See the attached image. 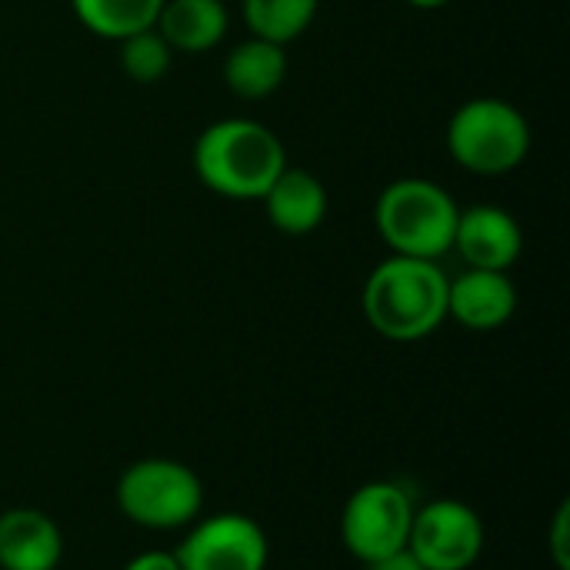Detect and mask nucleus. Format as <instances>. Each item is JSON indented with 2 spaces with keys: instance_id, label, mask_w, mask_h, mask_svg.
<instances>
[{
  "instance_id": "f257e3e1",
  "label": "nucleus",
  "mask_w": 570,
  "mask_h": 570,
  "mask_svg": "<svg viewBox=\"0 0 570 570\" xmlns=\"http://www.w3.org/2000/svg\"><path fill=\"white\" fill-rule=\"evenodd\" d=\"M448 271L438 261L391 254L364 281L361 307L374 334L394 344H414L448 321Z\"/></svg>"
},
{
  "instance_id": "f03ea898",
  "label": "nucleus",
  "mask_w": 570,
  "mask_h": 570,
  "mask_svg": "<svg viewBox=\"0 0 570 570\" xmlns=\"http://www.w3.org/2000/svg\"><path fill=\"white\" fill-rule=\"evenodd\" d=\"M197 180L227 200H261L287 167L284 140L254 117H224L194 140Z\"/></svg>"
},
{
  "instance_id": "7ed1b4c3",
  "label": "nucleus",
  "mask_w": 570,
  "mask_h": 570,
  "mask_svg": "<svg viewBox=\"0 0 570 570\" xmlns=\"http://www.w3.org/2000/svg\"><path fill=\"white\" fill-rule=\"evenodd\" d=\"M458 214V200L438 180L401 177L377 194L374 227L391 254L441 261L444 254H451Z\"/></svg>"
},
{
  "instance_id": "20e7f679",
  "label": "nucleus",
  "mask_w": 570,
  "mask_h": 570,
  "mask_svg": "<svg viewBox=\"0 0 570 570\" xmlns=\"http://www.w3.org/2000/svg\"><path fill=\"white\" fill-rule=\"evenodd\" d=\"M444 144L451 160L468 174L501 177L528 160L531 124L504 97H471L451 114Z\"/></svg>"
},
{
  "instance_id": "39448f33",
  "label": "nucleus",
  "mask_w": 570,
  "mask_h": 570,
  "mask_svg": "<svg viewBox=\"0 0 570 570\" xmlns=\"http://www.w3.org/2000/svg\"><path fill=\"white\" fill-rule=\"evenodd\" d=\"M120 514L144 531L190 528L204 511V484L194 468L174 458H140L117 478Z\"/></svg>"
},
{
  "instance_id": "423d86ee",
  "label": "nucleus",
  "mask_w": 570,
  "mask_h": 570,
  "mask_svg": "<svg viewBox=\"0 0 570 570\" xmlns=\"http://www.w3.org/2000/svg\"><path fill=\"white\" fill-rule=\"evenodd\" d=\"M414 498L397 481L361 484L341 511V541L361 564L381 561L407 548L414 524Z\"/></svg>"
},
{
  "instance_id": "0eeeda50",
  "label": "nucleus",
  "mask_w": 570,
  "mask_h": 570,
  "mask_svg": "<svg viewBox=\"0 0 570 570\" xmlns=\"http://www.w3.org/2000/svg\"><path fill=\"white\" fill-rule=\"evenodd\" d=\"M484 521L471 504L458 498H438L414 511L407 551L424 570H471L484 551Z\"/></svg>"
},
{
  "instance_id": "6e6552de",
  "label": "nucleus",
  "mask_w": 570,
  "mask_h": 570,
  "mask_svg": "<svg viewBox=\"0 0 570 570\" xmlns=\"http://www.w3.org/2000/svg\"><path fill=\"white\" fill-rule=\"evenodd\" d=\"M174 558L180 570H267L271 544L250 514L224 511L194 521Z\"/></svg>"
},
{
  "instance_id": "1a4fd4ad",
  "label": "nucleus",
  "mask_w": 570,
  "mask_h": 570,
  "mask_svg": "<svg viewBox=\"0 0 570 570\" xmlns=\"http://www.w3.org/2000/svg\"><path fill=\"white\" fill-rule=\"evenodd\" d=\"M451 250L478 271H511L524 254V227L498 204L461 207Z\"/></svg>"
},
{
  "instance_id": "9d476101",
  "label": "nucleus",
  "mask_w": 570,
  "mask_h": 570,
  "mask_svg": "<svg viewBox=\"0 0 570 570\" xmlns=\"http://www.w3.org/2000/svg\"><path fill=\"white\" fill-rule=\"evenodd\" d=\"M518 304L521 297L518 284L511 281V271L468 267L448 284V321L478 334L504 327L518 314Z\"/></svg>"
},
{
  "instance_id": "9b49d317",
  "label": "nucleus",
  "mask_w": 570,
  "mask_h": 570,
  "mask_svg": "<svg viewBox=\"0 0 570 570\" xmlns=\"http://www.w3.org/2000/svg\"><path fill=\"white\" fill-rule=\"evenodd\" d=\"M60 561L63 534L50 514L37 508L0 514V570H57Z\"/></svg>"
},
{
  "instance_id": "f8f14e48",
  "label": "nucleus",
  "mask_w": 570,
  "mask_h": 570,
  "mask_svg": "<svg viewBox=\"0 0 570 570\" xmlns=\"http://www.w3.org/2000/svg\"><path fill=\"white\" fill-rule=\"evenodd\" d=\"M264 214L271 220V227H277L287 237H304L314 234L327 210H331V197L321 177H314L311 170L301 167H284L281 177L267 187V194L261 197Z\"/></svg>"
},
{
  "instance_id": "ddd939ff",
  "label": "nucleus",
  "mask_w": 570,
  "mask_h": 570,
  "mask_svg": "<svg viewBox=\"0 0 570 570\" xmlns=\"http://www.w3.org/2000/svg\"><path fill=\"white\" fill-rule=\"evenodd\" d=\"M154 30L174 53H207L227 37L230 13L224 0H164Z\"/></svg>"
},
{
  "instance_id": "4468645a",
  "label": "nucleus",
  "mask_w": 570,
  "mask_h": 570,
  "mask_svg": "<svg viewBox=\"0 0 570 570\" xmlns=\"http://www.w3.org/2000/svg\"><path fill=\"white\" fill-rule=\"evenodd\" d=\"M220 77L227 90L240 100H264L281 90L287 77V50L264 37H247L227 50Z\"/></svg>"
},
{
  "instance_id": "2eb2a0df",
  "label": "nucleus",
  "mask_w": 570,
  "mask_h": 570,
  "mask_svg": "<svg viewBox=\"0 0 570 570\" xmlns=\"http://www.w3.org/2000/svg\"><path fill=\"white\" fill-rule=\"evenodd\" d=\"M164 0H70L73 17L100 40H124L154 27Z\"/></svg>"
},
{
  "instance_id": "dca6fc26",
  "label": "nucleus",
  "mask_w": 570,
  "mask_h": 570,
  "mask_svg": "<svg viewBox=\"0 0 570 570\" xmlns=\"http://www.w3.org/2000/svg\"><path fill=\"white\" fill-rule=\"evenodd\" d=\"M321 0H240V17L254 37L287 47L314 23Z\"/></svg>"
},
{
  "instance_id": "f3484780",
  "label": "nucleus",
  "mask_w": 570,
  "mask_h": 570,
  "mask_svg": "<svg viewBox=\"0 0 570 570\" xmlns=\"http://www.w3.org/2000/svg\"><path fill=\"white\" fill-rule=\"evenodd\" d=\"M120 43V70L134 80V83H157L170 73V63H174V50L170 43L154 30H137Z\"/></svg>"
},
{
  "instance_id": "a211bd4d",
  "label": "nucleus",
  "mask_w": 570,
  "mask_h": 570,
  "mask_svg": "<svg viewBox=\"0 0 570 570\" xmlns=\"http://www.w3.org/2000/svg\"><path fill=\"white\" fill-rule=\"evenodd\" d=\"M551 561L558 570H570V504L564 501L551 521Z\"/></svg>"
},
{
  "instance_id": "6ab92c4d",
  "label": "nucleus",
  "mask_w": 570,
  "mask_h": 570,
  "mask_svg": "<svg viewBox=\"0 0 570 570\" xmlns=\"http://www.w3.org/2000/svg\"><path fill=\"white\" fill-rule=\"evenodd\" d=\"M124 570H180L174 551H144L137 558H130Z\"/></svg>"
},
{
  "instance_id": "aec40b11",
  "label": "nucleus",
  "mask_w": 570,
  "mask_h": 570,
  "mask_svg": "<svg viewBox=\"0 0 570 570\" xmlns=\"http://www.w3.org/2000/svg\"><path fill=\"white\" fill-rule=\"evenodd\" d=\"M364 570H424V564L404 548V551H394V554H387V558H381V561H371V564H361Z\"/></svg>"
},
{
  "instance_id": "412c9836",
  "label": "nucleus",
  "mask_w": 570,
  "mask_h": 570,
  "mask_svg": "<svg viewBox=\"0 0 570 570\" xmlns=\"http://www.w3.org/2000/svg\"><path fill=\"white\" fill-rule=\"evenodd\" d=\"M404 3H411L417 10H438V7H448L451 0H404Z\"/></svg>"
}]
</instances>
